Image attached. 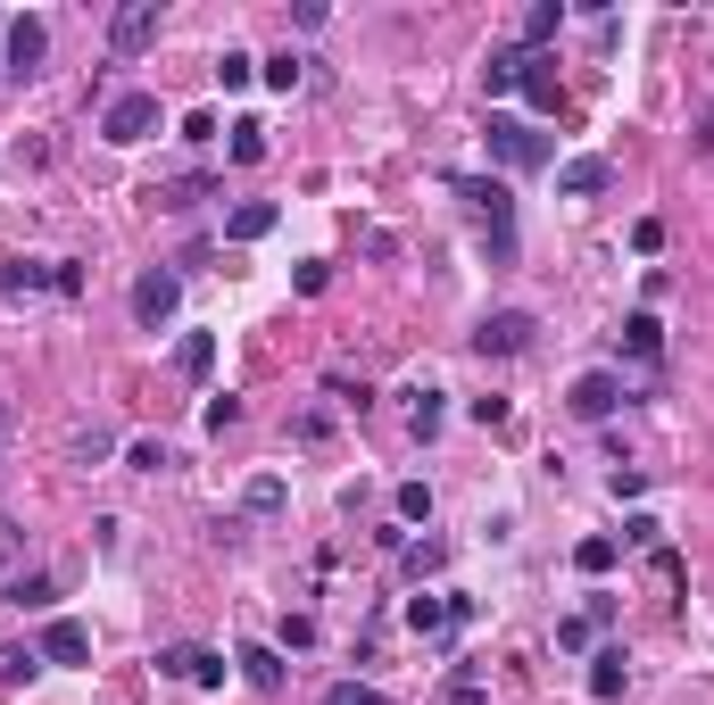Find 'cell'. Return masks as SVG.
Returning <instances> with one entry per match:
<instances>
[{"instance_id": "cell-1", "label": "cell", "mask_w": 714, "mask_h": 705, "mask_svg": "<svg viewBox=\"0 0 714 705\" xmlns=\"http://www.w3.org/2000/svg\"><path fill=\"white\" fill-rule=\"evenodd\" d=\"M482 142H490V158H499V167H548V158H557V142H548L540 125H524V116H499V109H490Z\"/></svg>"}, {"instance_id": "cell-2", "label": "cell", "mask_w": 714, "mask_h": 705, "mask_svg": "<svg viewBox=\"0 0 714 705\" xmlns=\"http://www.w3.org/2000/svg\"><path fill=\"white\" fill-rule=\"evenodd\" d=\"M158 125H167V109H158V92H116L109 109H100V142H116V149L150 142Z\"/></svg>"}, {"instance_id": "cell-3", "label": "cell", "mask_w": 714, "mask_h": 705, "mask_svg": "<svg viewBox=\"0 0 714 705\" xmlns=\"http://www.w3.org/2000/svg\"><path fill=\"white\" fill-rule=\"evenodd\" d=\"M532 333H540V316H532V307H490V316L473 324V349H482V357H524Z\"/></svg>"}, {"instance_id": "cell-4", "label": "cell", "mask_w": 714, "mask_h": 705, "mask_svg": "<svg viewBox=\"0 0 714 705\" xmlns=\"http://www.w3.org/2000/svg\"><path fill=\"white\" fill-rule=\"evenodd\" d=\"M449 191L457 200H473L490 216V242H499V258L515 249V200H507V183H482V175H449Z\"/></svg>"}, {"instance_id": "cell-5", "label": "cell", "mask_w": 714, "mask_h": 705, "mask_svg": "<svg viewBox=\"0 0 714 705\" xmlns=\"http://www.w3.org/2000/svg\"><path fill=\"white\" fill-rule=\"evenodd\" d=\"M175 307H183V275H175V266H150V275L133 282V324H175Z\"/></svg>"}, {"instance_id": "cell-6", "label": "cell", "mask_w": 714, "mask_h": 705, "mask_svg": "<svg viewBox=\"0 0 714 705\" xmlns=\"http://www.w3.org/2000/svg\"><path fill=\"white\" fill-rule=\"evenodd\" d=\"M150 42H158V0H125L109 18V51L133 58V51H150Z\"/></svg>"}, {"instance_id": "cell-7", "label": "cell", "mask_w": 714, "mask_h": 705, "mask_svg": "<svg viewBox=\"0 0 714 705\" xmlns=\"http://www.w3.org/2000/svg\"><path fill=\"white\" fill-rule=\"evenodd\" d=\"M158 672H167V681H191V689H225V656L216 648H167Z\"/></svg>"}, {"instance_id": "cell-8", "label": "cell", "mask_w": 714, "mask_h": 705, "mask_svg": "<svg viewBox=\"0 0 714 705\" xmlns=\"http://www.w3.org/2000/svg\"><path fill=\"white\" fill-rule=\"evenodd\" d=\"M42 664H92V631H83L76 614H58V623H42Z\"/></svg>"}, {"instance_id": "cell-9", "label": "cell", "mask_w": 714, "mask_h": 705, "mask_svg": "<svg viewBox=\"0 0 714 705\" xmlns=\"http://www.w3.org/2000/svg\"><path fill=\"white\" fill-rule=\"evenodd\" d=\"M42 58H51V25H42V18H18V25H9V83H25Z\"/></svg>"}, {"instance_id": "cell-10", "label": "cell", "mask_w": 714, "mask_h": 705, "mask_svg": "<svg viewBox=\"0 0 714 705\" xmlns=\"http://www.w3.org/2000/svg\"><path fill=\"white\" fill-rule=\"evenodd\" d=\"M615 407H623V373H582V382H573V415H582V424H606Z\"/></svg>"}, {"instance_id": "cell-11", "label": "cell", "mask_w": 714, "mask_h": 705, "mask_svg": "<svg viewBox=\"0 0 714 705\" xmlns=\"http://www.w3.org/2000/svg\"><path fill=\"white\" fill-rule=\"evenodd\" d=\"M606 183H615V158H565V167H557L565 200H590V191H606Z\"/></svg>"}, {"instance_id": "cell-12", "label": "cell", "mask_w": 714, "mask_h": 705, "mask_svg": "<svg viewBox=\"0 0 714 705\" xmlns=\"http://www.w3.org/2000/svg\"><path fill=\"white\" fill-rule=\"evenodd\" d=\"M515 92H524V100H532V109H540V116H557V109H565L557 58H524V83H515Z\"/></svg>"}, {"instance_id": "cell-13", "label": "cell", "mask_w": 714, "mask_h": 705, "mask_svg": "<svg viewBox=\"0 0 714 705\" xmlns=\"http://www.w3.org/2000/svg\"><path fill=\"white\" fill-rule=\"evenodd\" d=\"M275 216H282L275 200H242V208H233V216H225V242H233V249L266 242V233H275Z\"/></svg>"}, {"instance_id": "cell-14", "label": "cell", "mask_w": 714, "mask_h": 705, "mask_svg": "<svg viewBox=\"0 0 714 705\" xmlns=\"http://www.w3.org/2000/svg\"><path fill=\"white\" fill-rule=\"evenodd\" d=\"M557 34H565V0H532L524 25H515V51H540V42H557Z\"/></svg>"}, {"instance_id": "cell-15", "label": "cell", "mask_w": 714, "mask_h": 705, "mask_svg": "<svg viewBox=\"0 0 714 705\" xmlns=\"http://www.w3.org/2000/svg\"><path fill=\"white\" fill-rule=\"evenodd\" d=\"M233 664H242V681H249V689H266V697L282 689V656L266 648V639H242V656H233Z\"/></svg>"}, {"instance_id": "cell-16", "label": "cell", "mask_w": 714, "mask_h": 705, "mask_svg": "<svg viewBox=\"0 0 714 705\" xmlns=\"http://www.w3.org/2000/svg\"><path fill=\"white\" fill-rule=\"evenodd\" d=\"M623 689H632V664H623V648H599V656H590V697L615 705Z\"/></svg>"}, {"instance_id": "cell-17", "label": "cell", "mask_w": 714, "mask_h": 705, "mask_svg": "<svg viewBox=\"0 0 714 705\" xmlns=\"http://www.w3.org/2000/svg\"><path fill=\"white\" fill-rule=\"evenodd\" d=\"M175 373H183V382H208V373H216V333H183L175 340Z\"/></svg>"}, {"instance_id": "cell-18", "label": "cell", "mask_w": 714, "mask_h": 705, "mask_svg": "<svg viewBox=\"0 0 714 705\" xmlns=\"http://www.w3.org/2000/svg\"><path fill=\"white\" fill-rule=\"evenodd\" d=\"M440 564H449V539H408V548H399V573L408 581H433Z\"/></svg>"}, {"instance_id": "cell-19", "label": "cell", "mask_w": 714, "mask_h": 705, "mask_svg": "<svg viewBox=\"0 0 714 705\" xmlns=\"http://www.w3.org/2000/svg\"><path fill=\"white\" fill-rule=\"evenodd\" d=\"M0 291H9V299L51 291V258H9V266H0Z\"/></svg>"}, {"instance_id": "cell-20", "label": "cell", "mask_w": 714, "mask_h": 705, "mask_svg": "<svg viewBox=\"0 0 714 705\" xmlns=\"http://www.w3.org/2000/svg\"><path fill=\"white\" fill-rule=\"evenodd\" d=\"M623 357L657 366V357H665V324H657V316H632V324H623Z\"/></svg>"}, {"instance_id": "cell-21", "label": "cell", "mask_w": 714, "mask_h": 705, "mask_svg": "<svg viewBox=\"0 0 714 705\" xmlns=\"http://www.w3.org/2000/svg\"><path fill=\"white\" fill-rule=\"evenodd\" d=\"M515 83H524V51L507 42V51H490V67H482V92L499 100V92H515Z\"/></svg>"}, {"instance_id": "cell-22", "label": "cell", "mask_w": 714, "mask_h": 705, "mask_svg": "<svg viewBox=\"0 0 714 705\" xmlns=\"http://www.w3.org/2000/svg\"><path fill=\"white\" fill-rule=\"evenodd\" d=\"M242 506L249 515H282V506H291V482H282V473H258V482L242 490Z\"/></svg>"}, {"instance_id": "cell-23", "label": "cell", "mask_w": 714, "mask_h": 705, "mask_svg": "<svg viewBox=\"0 0 714 705\" xmlns=\"http://www.w3.org/2000/svg\"><path fill=\"white\" fill-rule=\"evenodd\" d=\"M258 75L275 83V92H300V83H308V58H300V51H275V58H258Z\"/></svg>"}, {"instance_id": "cell-24", "label": "cell", "mask_w": 714, "mask_h": 705, "mask_svg": "<svg viewBox=\"0 0 714 705\" xmlns=\"http://www.w3.org/2000/svg\"><path fill=\"white\" fill-rule=\"evenodd\" d=\"M440 415H449V407H440V390H408V432H415V440H433Z\"/></svg>"}, {"instance_id": "cell-25", "label": "cell", "mask_w": 714, "mask_h": 705, "mask_svg": "<svg viewBox=\"0 0 714 705\" xmlns=\"http://www.w3.org/2000/svg\"><path fill=\"white\" fill-rule=\"evenodd\" d=\"M0 597H9V606H25V614H42V606H51V573H18Z\"/></svg>"}, {"instance_id": "cell-26", "label": "cell", "mask_w": 714, "mask_h": 705, "mask_svg": "<svg viewBox=\"0 0 714 705\" xmlns=\"http://www.w3.org/2000/svg\"><path fill=\"white\" fill-rule=\"evenodd\" d=\"M216 83H225V92H249V83H258V58H249V51H225V58H216Z\"/></svg>"}, {"instance_id": "cell-27", "label": "cell", "mask_w": 714, "mask_h": 705, "mask_svg": "<svg viewBox=\"0 0 714 705\" xmlns=\"http://www.w3.org/2000/svg\"><path fill=\"white\" fill-rule=\"evenodd\" d=\"M440 623H449V597H408V631H440Z\"/></svg>"}, {"instance_id": "cell-28", "label": "cell", "mask_w": 714, "mask_h": 705, "mask_svg": "<svg viewBox=\"0 0 714 705\" xmlns=\"http://www.w3.org/2000/svg\"><path fill=\"white\" fill-rule=\"evenodd\" d=\"M615 557H623L615 539H582V548H573V564H582L590 581H599V573H615Z\"/></svg>"}, {"instance_id": "cell-29", "label": "cell", "mask_w": 714, "mask_h": 705, "mask_svg": "<svg viewBox=\"0 0 714 705\" xmlns=\"http://www.w3.org/2000/svg\"><path fill=\"white\" fill-rule=\"evenodd\" d=\"M258 158H266V125L242 116V125H233V167H258Z\"/></svg>"}, {"instance_id": "cell-30", "label": "cell", "mask_w": 714, "mask_h": 705, "mask_svg": "<svg viewBox=\"0 0 714 705\" xmlns=\"http://www.w3.org/2000/svg\"><path fill=\"white\" fill-rule=\"evenodd\" d=\"M42 672V648H0V681L18 689V681H34Z\"/></svg>"}, {"instance_id": "cell-31", "label": "cell", "mask_w": 714, "mask_h": 705, "mask_svg": "<svg viewBox=\"0 0 714 705\" xmlns=\"http://www.w3.org/2000/svg\"><path fill=\"white\" fill-rule=\"evenodd\" d=\"M449 705H490V689H482V672H473V664L449 672Z\"/></svg>"}, {"instance_id": "cell-32", "label": "cell", "mask_w": 714, "mask_h": 705, "mask_svg": "<svg viewBox=\"0 0 714 705\" xmlns=\"http://www.w3.org/2000/svg\"><path fill=\"white\" fill-rule=\"evenodd\" d=\"M399 523H433V490L424 482H399Z\"/></svg>"}, {"instance_id": "cell-33", "label": "cell", "mask_w": 714, "mask_h": 705, "mask_svg": "<svg viewBox=\"0 0 714 705\" xmlns=\"http://www.w3.org/2000/svg\"><path fill=\"white\" fill-rule=\"evenodd\" d=\"M324 705H391V697L366 689V681H333V689H324Z\"/></svg>"}, {"instance_id": "cell-34", "label": "cell", "mask_w": 714, "mask_h": 705, "mask_svg": "<svg viewBox=\"0 0 714 705\" xmlns=\"http://www.w3.org/2000/svg\"><path fill=\"white\" fill-rule=\"evenodd\" d=\"M200 424H208V432H233V424H242V399H225V390H216V399L200 407Z\"/></svg>"}, {"instance_id": "cell-35", "label": "cell", "mask_w": 714, "mask_h": 705, "mask_svg": "<svg viewBox=\"0 0 714 705\" xmlns=\"http://www.w3.org/2000/svg\"><path fill=\"white\" fill-rule=\"evenodd\" d=\"M125 465H133V473H167V440H133Z\"/></svg>"}, {"instance_id": "cell-36", "label": "cell", "mask_w": 714, "mask_h": 705, "mask_svg": "<svg viewBox=\"0 0 714 705\" xmlns=\"http://www.w3.org/2000/svg\"><path fill=\"white\" fill-rule=\"evenodd\" d=\"M51 291L58 299H83V266L76 258H51Z\"/></svg>"}, {"instance_id": "cell-37", "label": "cell", "mask_w": 714, "mask_h": 705, "mask_svg": "<svg viewBox=\"0 0 714 705\" xmlns=\"http://www.w3.org/2000/svg\"><path fill=\"white\" fill-rule=\"evenodd\" d=\"M109 448H116V432H100V424H83V432H76V457H83V465H100Z\"/></svg>"}, {"instance_id": "cell-38", "label": "cell", "mask_w": 714, "mask_h": 705, "mask_svg": "<svg viewBox=\"0 0 714 705\" xmlns=\"http://www.w3.org/2000/svg\"><path fill=\"white\" fill-rule=\"evenodd\" d=\"M324 390H333L341 407H366V399H375V390H366V382H349V373H324Z\"/></svg>"}, {"instance_id": "cell-39", "label": "cell", "mask_w": 714, "mask_h": 705, "mask_svg": "<svg viewBox=\"0 0 714 705\" xmlns=\"http://www.w3.org/2000/svg\"><path fill=\"white\" fill-rule=\"evenodd\" d=\"M632 249H639V258H657V249H665V224L639 216V224H632Z\"/></svg>"}, {"instance_id": "cell-40", "label": "cell", "mask_w": 714, "mask_h": 705, "mask_svg": "<svg viewBox=\"0 0 714 705\" xmlns=\"http://www.w3.org/2000/svg\"><path fill=\"white\" fill-rule=\"evenodd\" d=\"M657 531H665L657 515H632V523H623V539H632V548H657Z\"/></svg>"}, {"instance_id": "cell-41", "label": "cell", "mask_w": 714, "mask_h": 705, "mask_svg": "<svg viewBox=\"0 0 714 705\" xmlns=\"http://www.w3.org/2000/svg\"><path fill=\"white\" fill-rule=\"evenodd\" d=\"M698 158H714V109H706V125H698Z\"/></svg>"}]
</instances>
